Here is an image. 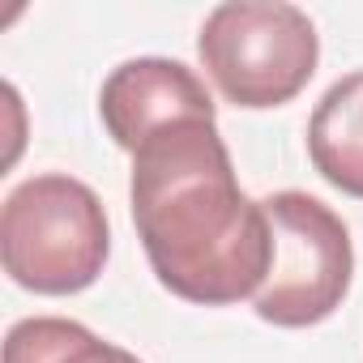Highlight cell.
I'll return each instance as SVG.
<instances>
[{
  "mask_svg": "<svg viewBox=\"0 0 363 363\" xmlns=\"http://www.w3.org/2000/svg\"><path fill=\"white\" fill-rule=\"evenodd\" d=\"M133 227L154 278L184 303L257 299L274 265V227L240 179L214 120H179L133 154Z\"/></svg>",
  "mask_w": 363,
  "mask_h": 363,
  "instance_id": "6da1fadb",
  "label": "cell"
},
{
  "mask_svg": "<svg viewBox=\"0 0 363 363\" xmlns=\"http://www.w3.org/2000/svg\"><path fill=\"white\" fill-rule=\"evenodd\" d=\"M111 257V223L90 184L60 171L30 175L0 210L5 274L35 295H77Z\"/></svg>",
  "mask_w": 363,
  "mask_h": 363,
  "instance_id": "7a4b0ae2",
  "label": "cell"
},
{
  "mask_svg": "<svg viewBox=\"0 0 363 363\" xmlns=\"http://www.w3.org/2000/svg\"><path fill=\"white\" fill-rule=\"evenodd\" d=\"M197 56L227 103L269 111L312 82L320 35L312 18L286 0H227L201 22Z\"/></svg>",
  "mask_w": 363,
  "mask_h": 363,
  "instance_id": "3957f363",
  "label": "cell"
},
{
  "mask_svg": "<svg viewBox=\"0 0 363 363\" xmlns=\"http://www.w3.org/2000/svg\"><path fill=\"white\" fill-rule=\"evenodd\" d=\"M261 206L274 227V265L252 299V312L278 329L329 320L354 278V248L342 214L299 189H282Z\"/></svg>",
  "mask_w": 363,
  "mask_h": 363,
  "instance_id": "277c9868",
  "label": "cell"
},
{
  "mask_svg": "<svg viewBox=\"0 0 363 363\" xmlns=\"http://www.w3.org/2000/svg\"><path fill=\"white\" fill-rule=\"evenodd\" d=\"M99 116L107 137L137 154L154 133L179 120H214V99L206 82L179 60L167 56H137L107 73L99 90Z\"/></svg>",
  "mask_w": 363,
  "mask_h": 363,
  "instance_id": "5b68a950",
  "label": "cell"
},
{
  "mask_svg": "<svg viewBox=\"0 0 363 363\" xmlns=\"http://www.w3.org/2000/svg\"><path fill=\"white\" fill-rule=\"evenodd\" d=\"M308 158L325 184L363 201V69L320 94L308 120Z\"/></svg>",
  "mask_w": 363,
  "mask_h": 363,
  "instance_id": "8992f818",
  "label": "cell"
},
{
  "mask_svg": "<svg viewBox=\"0 0 363 363\" xmlns=\"http://www.w3.org/2000/svg\"><path fill=\"white\" fill-rule=\"evenodd\" d=\"M5 363H141L133 350L103 342L65 316H26L5 337Z\"/></svg>",
  "mask_w": 363,
  "mask_h": 363,
  "instance_id": "52a82bcc",
  "label": "cell"
}]
</instances>
